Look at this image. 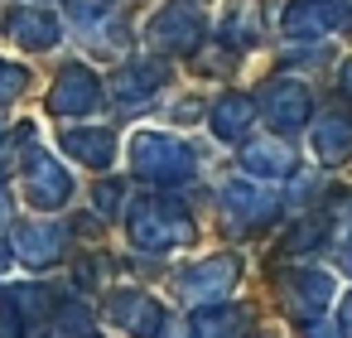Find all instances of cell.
I'll list each match as a JSON object with an SVG mask.
<instances>
[{
    "label": "cell",
    "mask_w": 352,
    "mask_h": 338,
    "mask_svg": "<svg viewBox=\"0 0 352 338\" xmlns=\"http://www.w3.org/2000/svg\"><path fill=\"white\" fill-rule=\"evenodd\" d=\"M135 169L150 179V184H184L193 179V150L164 131H140L135 136Z\"/></svg>",
    "instance_id": "obj_2"
},
{
    "label": "cell",
    "mask_w": 352,
    "mask_h": 338,
    "mask_svg": "<svg viewBox=\"0 0 352 338\" xmlns=\"http://www.w3.org/2000/svg\"><path fill=\"white\" fill-rule=\"evenodd\" d=\"M107 319L121 324L131 338H160V328H164V309H160V299H150L145 290H121V295H111V299H107Z\"/></svg>",
    "instance_id": "obj_4"
},
{
    "label": "cell",
    "mask_w": 352,
    "mask_h": 338,
    "mask_svg": "<svg viewBox=\"0 0 352 338\" xmlns=\"http://www.w3.org/2000/svg\"><path fill=\"white\" fill-rule=\"evenodd\" d=\"M10 34H15V44H25V49H49V44H58V25H54V15H44V10H20V15L10 20Z\"/></svg>",
    "instance_id": "obj_17"
},
{
    "label": "cell",
    "mask_w": 352,
    "mask_h": 338,
    "mask_svg": "<svg viewBox=\"0 0 352 338\" xmlns=\"http://www.w3.org/2000/svg\"><path fill=\"white\" fill-rule=\"evenodd\" d=\"M160 78H164L160 63H131V68H121V73L111 78V97L126 102V107H135L140 97H155V92H160Z\"/></svg>",
    "instance_id": "obj_12"
},
{
    "label": "cell",
    "mask_w": 352,
    "mask_h": 338,
    "mask_svg": "<svg viewBox=\"0 0 352 338\" xmlns=\"http://www.w3.org/2000/svg\"><path fill=\"white\" fill-rule=\"evenodd\" d=\"M338 324H342V333L352 338V295H342V304H338Z\"/></svg>",
    "instance_id": "obj_23"
},
{
    "label": "cell",
    "mask_w": 352,
    "mask_h": 338,
    "mask_svg": "<svg viewBox=\"0 0 352 338\" xmlns=\"http://www.w3.org/2000/svg\"><path fill=\"white\" fill-rule=\"evenodd\" d=\"M347 271H352V251H347Z\"/></svg>",
    "instance_id": "obj_24"
},
{
    "label": "cell",
    "mask_w": 352,
    "mask_h": 338,
    "mask_svg": "<svg viewBox=\"0 0 352 338\" xmlns=\"http://www.w3.org/2000/svg\"><path fill=\"white\" fill-rule=\"evenodd\" d=\"M222 213L236 227H261V222L275 218V198L265 189H251V184H227L222 189Z\"/></svg>",
    "instance_id": "obj_8"
},
{
    "label": "cell",
    "mask_w": 352,
    "mask_h": 338,
    "mask_svg": "<svg viewBox=\"0 0 352 338\" xmlns=\"http://www.w3.org/2000/svg\"><path fill=\"white\" fill-rule=\"evenodd\" d=\"M246 169L280 179V174H289V150H285L280 140H256V145L246 150Z\"/></svg>",
    "instance_id": "obj_19"
},
{
    "label": "cell",
    "mask_w": 352,
    "mask_h": 338,
    "mask_svg": "<svg viewBox=\"0 0 352 338\" xmlns=\"http://www.w3.org/2000/svg\"><path fill=\"white\" fill-rule=\"evenodd\" d=\"M97 208L102 213H121V184H102L97 189Z\"/></svg>",
    "instance_id": "obj_22"
},
{
    "label": "cell",
    "mask_w": 352,
    "mask_h": 338,
    "mask_svg": "<svg viewBox=\"0 0 352 338\" xmlns=\"http://www.w3.org/2000/svg\"><path fill=\"white\" fill-rule=\"evenodd\" d=\"M15 251H20V261H25V266L44 271V266H54V261L63 256V232H58V227H49V222H30V227H20Z\"/></svg>",
    "instance_id": "obj_10"
},
{
    "label": "cell",
    "mask_w": 352,
    "mask_h": 338,
    "mask_svg": "<svg viewBox=\"0 0 352 338\" xmlns=\"http://www.w3.org/2000/svg\"><path fill=\"white\" fill-rule=\"evenodd\" d=\"M20 92H25V73L10 68V63H0V102H10V97H20Z\"/></svg>",
    "instance_id": "obj_20"
},
{
    "label": "cell",
    "mask_w": 352,
    "mask_h": 338,
    "mask_svg": "<svg viewBox=\"0 0 352 338\" xmlns=\"http://www.w3.org/2000/svg\"><path fill=\"white\" fill-rule=\"evenodd\" d=\"M280 299H285V309L294 314V319H318V309L333 299V280L323 275V271H289V275H280Z\"/></svg>",
    "instance_id": "obj_5"
},
{
    "label": "cell",
    "mask_w": 352,
    "mask_h": 338,
    "mask_svg": "<svg viewBox=\"0 0 352 338\" xmlns=\"http://www.w3.org/2000/svg\"><path fill=\"white\" fill-rule=\"evenodd\" d=\"M25 193L34 208H63L68 203V169L49 155H30V179H25Z\"/></svg>",
    "instance_id": "obj_7"
},
{
    "label": "cell",
    "mask_w": 352,
    "mask_h": 338,
    "mask_svg": "<svg viewBox=\"0 0 352 338\" xmlns=\"http://www.w3.org/2000/svg\"><path fill=\"white\" fill-rule=\"evenodd\" d=\"M304 338H347L342 324H328V319H309L304 324Z\"/></svg>",
    "instance_id": "obj_21"
},
{
    "label": "cell",
    "mask_w": 352,
    "mask_h": 338,
    "mask_svg": "<svg viewBox=\"0 0 352 338\" xmlns=\"http://www.w3.org/2000/svg\"><path fill=\"white\" fill-rule=\"evenodd\" d=\"M333 25H347V10H338L333 0H294V10L285 15V30L289 34H323Z\"/></svg>",
    "instance_id": "obj_11"
},
{
    "label": "cell",
    "mask_w": 352,
    "mask_h": 338,
    "mask_svg": "<svg viewBox=\"0 0 352 338\" xmlns=\"http://www.w3.org/2000/svg\"><path fill=\"white\" fill-rule=\"evenodd\" d=\"M212 131H217L222 140L246 136V131H251V102H246V97H227V102H217V112H212Z\"/></svg>",
    "instance_id": "obj_18"
},
{
    "label": "cell",
    "mask_w": 352,
    "mask_h": 338,
    "mask_svg": "<svg viewBox=\"0 0 352 338\" xmlns=\"http://www.w3.org/2000/svg\"><path fill=\"white\" fill-rule=\"evenodd\" d=\"M97 102H102V87H97V78L87 68H63V78L49 92V112H58V116H82Z\"/></svg>",
    "instance_id": "obj_6"
},
{
    "label": "cell",
    "mask_w": 352,
    "mask_h": 338,
    "mask_svg": "<svg viewBox=\"0 0 352 338\" xmlns=\"http://www.w3.org/2000/svg\"><path fill=\"white\" fill-rule=\"evenodd\" d=\"M246 328H251L246 309H208L188 319V338H241Z\"/></svg>",
    "instance_id": "obj_15"
},
{
    "label": "cell",
    "mask_w": 352,
    "mask_h": 338,
    "mask_svg": "<svg viewBox=\"0 0 352 338\" xmlns=\"http://www.w3.org/2000/svg\"><path fill=\"white\" fill-rule=\"evenodd\" d=\"M314 155L323 165H338L352 155V121L347 116H323V126H314Z\"/></svg>",
    "instance_id": "obj_16"
},
{
    "label": "cell",
    "mask_w": 352,
    "mask_h": 338,
    "mask_svg": "<svg viewBox=\"0 0 352 338\" xmlns=\"http://www.w3.org/2000/svg\"><path fill=\"white\" fill-rule=\"evenodd\" d=\"M198 34H203V20H198V10L193 6H174L150 25V39L160 44V49H193L198 44Z\"/></svg>",
    "instance_id": "obj_9"
},
{
    "label": "cell",
    "mask_w": 352,
    "mask_h": 338,
    "mask_svg": "<svg viewBox=\"0 0 352 338\" xmlns=\"http://www.w3.org/2000/svg\"><path fill=\"white\" fill-rule=\"evenodd\" d=\"M131 237L145 251H169V246H179V242L193 237V218L179 203H169V198H145L131 213Z\"/></svg>",
    "instance_id": "obj_1"
},
{
    "label": "cell",
    "mask_w": 352,
    "mask_h": 338,
    "mask_svg": "<svg viewBox=\"0 0 352 338\" xmlns=\"http://www.w3.org/2000/svg\"><path fill=\"white\" fill-rule=\"evenodd\" d=\"M63 150L78 155L82 165L102 169V165H111V155H116V136H111V131H87V126H78V131L63 136Z\"/></svg>",
    "instance_id": "obj_14"
},
{
    "label": "cell",
    "mask_w": 352,
    "mask_h": 338,
    "mask_svg": "<svg viewBox=\"0 0 352 338\" xmlns=\"http://www.w3.org/2000/svg\"><path fill=\"white\" fill-rule=\"evenodd\" d=\"M236 271H241L236 256H203V261L184 266L174 285H179V295H184V304H217V299L232 295Z\"/></svg>",
    "instance_id": "obj_3"
},
{
    "label": "cell",
    "mask_w": 352,
    "mask_h": 338,
    "mask_svg": "<svg viewBox=\"0 0 352 338\" xmlns=\"http://www.w3.org/2000/svg\"><path fill=\"white\" fill-rule=\"evenodd\" d=\"M265 116H270L275 126H304V116H309V92H304V83H275V87L265 92Z\"/></svg>",
    "instance_id": "obj_13"
}]
</instances>
